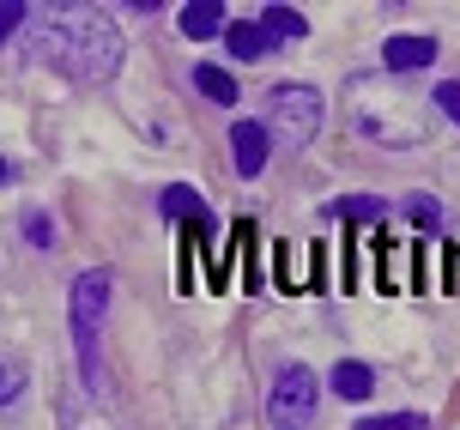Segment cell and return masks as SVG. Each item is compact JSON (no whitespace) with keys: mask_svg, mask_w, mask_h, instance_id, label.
<instances>
[{"mask_svg":"<svg viewBox=\"0 0 460 430\" xmlns=\"http://www.w3.org/2000/svg\"><path fill=\"white\" fill-rule=\"evenodd\" d=\"M19 394H24V370H19V363H13V358H0V412L13 407Z\"/></svg>","mask_w":460,"mask_h":430,"instance_id":"17","label":"cell"},{"mask_svg":"<svg viewBox=\"0 0 460 430\" xmlns=\"http://www.w3.org/2000/svg\"><path fill=\"white\" fill-rule=\"evenodd\" d=\"M327 382H333V394H340V400H369V394H376V370H369L364 358H340Z\"/></svg>","mask_w":460,"mask_h":430,"instance_id":"11","label":"cell"},{"mask_svg":"<svg viewBox=\"0 0 460 430\" xmlns=\"http://www.w3.org/2000/svg\"><path fill=\"white\" fill-rule=\"evenodd\" d=\"M24 19H31V6H24V0H0V49L24 31Z\"/></svg>","mask_w":460,"mask_h":430,"instance_id":"15","label":"cell"},{"mask_svg":"<svg viewBox=\"0 0 460 430\" xmlns=\"http://www.w3.org/2000/svg\"><path fill=\"white\" fill-rule=\"evenodd\" d=\"M261 31H267V37H285V43H303V37H309V19H303L297 6H267V13H261Z\"/></svg>","mask_w":460,"mask_h":430,"instance_id":"14","label":"cell"},{"mask_svg":"<svg viewBox=\"0 0 460 430\" xmlns=\"http://www.w3.org/2000/svg\"><path fill=\"white\" fill-rule=\"evenodd\" d=\"M322 121H327V103H322L315 85H297V79L273 85V97H267V128H273L279 139L309 146V139H322Z\"/></svg>","mask_w":460,"mask_h":430,"instance_id":"4","label":"cell"},{"mask_svg":"<svg viewBox=\"0 0 460 430\" xmlns=\"http://www.w3.org/2000/svg\"><path fill=\"white\" fill-rule=\"evenodd\" d=\"M267 158H273V128L267 121H236L230 128V164H236V176L254 182L267 170Z\"/></svg>","mask_w":460,"mask_h":430,"instance_id":"6","label":"cell"},{"mask_svg":"<svg viewBox=\"0 0 460 430\" xmlns=\"http://www.w3.org/2000/svg\"><path fill=\"white\" fill-rule=\"evenodd\" d=\"M437 37H388V49H382V67L394 73V79H406V73H424L430 61H437Z\"/></svg>","mask_w":460,"mask_h":430,"instance_id":"7","label":"cell"},{"mask_svg":"<svg viewBox=\"0 0 460 430\" xmlns=\"http://www.w3.org/2000/svg\"><path fill=\"white\" fill-rule=\"evenodd\" d=\"M24 230H31V243H37V249H49V243H55V225H49L43 212H31V219H24Z\"/></svg>","mask_w":460,"mask_h":430,"instance_id":"20","label":"cell"},{"mask_svg":"<svg viewBox=\"0 0 460 430\" xmlns=\"http://www.w3.org/2000/svg\"><path fill=\"white\" fill-rule=\"evenodd\" d=\"M358 430H424V412H376Z\"/></svg>","mask_w":460,"mask_h":430,"instance_id":"16","label":"cell"},{"mask_svg":"<svg viewBox=\"0 0 460 430\" xmlns=\"http://www.w3.org/2000/svg\"><path fill=\"white\" fill-rule=\"evenodd\" d=\"M430 110H442V115H448V121L460 128V79H442L437 97H430Z\"/></svg>","mask_w":460,"mask_h":430,"instance_id":"18","label":"cell"},{"mask_svg":"<svg viewBox=\"0 0 460 430\" xmlns=\"http://www.w3.org/2000/svg\"><path fill=\"white\" fill-rule=\"evenodd\" d=\"M158 212L170 219V225H207L212 212H207V194L200 188H188V182H170L158 194Z\"/></svg>","mask_w":460,"mask_h":430,"instance_id":"8","label":"cell"},{"mask_svg":"<svg viewBox=\"0 0 460 430\" xmlns=\"http://www.w3.org/2000/svg\"><path fill=\"white\" fill-rule=\"evenodd\" d=\"M176 24H182V37L188 43H212V37H225V6L218 0H188L182 13H176Z\"/></svg>","mask_w":460,"mask_h":430,"instance_id":"9","label":"cell"},{"mask_svg":"<svg viewBox=\"0 0 460 430\" xmlns=\"http://www.w3.org/2000/svg\"><path fill=\"white\" fill-rule=\"evenodd\" d=\"M406 212H412V225H418V230H442V206L430 201V194H418Z\"/></svg>","mask_w":460,"mask_h":430,"instance_id":"19","label":"cell"},{"mask_svg":"<svg viewBox=\"0 0 460 430\" xmlns=\"http://www.w3.org/2000/svg\"><path fill=\"white\" fill-rule=\"evenodd\" d=\"M327 212L345 219V225H376V219H388V201H376V194H345V201H333Z\"/></svg>","mask_w":460,"mask_h":430,"instance_id":"13","label":"cell"},{"mask_svg":"<svg viewBox=\"0 0 460 430\" xmlns=\"http://www.w3.org/2000/svg\"><path fill=\"white\" fill-rule=\"evenodd\" d=\"M37 43H43V61L61 67L73 85H103L121 67V31L103 6H49Z\"/></svg>","mask_w":460,"mask_h":430,"instance_id":"1","label":"cell"},{"mask_svg":"<svg viewBox=\"0 0 460 430\" xmlns=\"http://www.w3.org/2000/svg\"><path fill=\"white\" fill-rule=\"evenodd\" d=\"M225 49H230V61H267V55H273V37L261 31V19H230Z\"/></svg>","mask_w":460,"mask_h":430,"instance_id":"10","label":"cell"},{"mask_svg":"<svg viewBox=\"0 0 460 430\" xmlns=\"http://www.w3.org/2000/svg\"><path fill=\"white\" fill-rule=\"evenodd\" d=\"M345 121L376 146H418L430 134V103L406 91L394 73H358L345 85Z\"/></svg>","mask_w":460,"mask_h":430,"instance_id":"2","label":"cell"},{"mask_svg":"<svg viewBox=\"0 0 460 430\" xmlns=\"http://www.w3.org/2000/svg\"><path fill=\"white\" fill-rule=\"evenodd\" d=\"M110 273L85 267L67 291V321H73V352H79V370H85V388L103 394V316H110Z\"/></svg>","mask_w":460,"mask_h":430,"instance_id":"3","label":"cell"},{"mask_svg":"<svg viewBox=\"0 0 460 430\" xmlns=\"http://www.w3.org/2000/svg\"><path fill=\"white\" fill-rule=\"evenodd\" d=\"M6 176H13V164H6V158H0V182H6Z\"/></svg>","mask_w":460,"mask_h":430,"instance_id":"21","label":"cell"},{"mask_svg":"<svg viewBox=\"0 0 460 430\" xmlns=\"http://www.w3.org/2000/svg\"><path fill=\"white\" fill-rule=\"evenodd\" d=\"M315 412H322V382H315L303 363H285L279 382H273V394H267V418H273V430H309Z\"/></svg>","mask_w":460,"mask_h":430,"instance_id":"5","label":"cell"},{"mask_svg":"<svg viewBox=\"0 0 460 430\" xmlns=\"http://www.w3.org/2000/svg\"><path fill=\"white\" fill-rule=\"evenodd\" d=\"M194 91H200L207 103H225V110L243 97V91H236V79H230L225 67H212V61H200V67H194Z\"/></svg>","mask_w":460,"mask_h":430,"instance_id":"12","label":"cell"}]
</instances>
